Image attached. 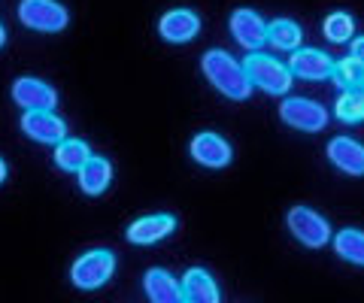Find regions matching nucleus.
<instances>
[{
  "mask_svg": "<svg viewBox=\"0 0 364 303\" xmlns=\"http://www.w3.org/2000/svg\"><path fill=\"white\" fill-rule=\"evenodd\" d=\"M352 58H355V61H361L364 64V37H355V40H352Z\"/></svg>",
  "mask_w": 364,
  "mask_h": 303,
  "instance_id": "b1692460",
  "label": "nucleus"
},
{
  "mask_svg": "<svg viewBox=\"0 0 364 303\" xmlns=\"http://www.w3.org/2000/svg\"><path fill=\"white\" fill-rule=\"evenodd\" d=\"M328 161H331L340 173H346L352 179L364 176V145L352 137H334L328 143Z\"/></svg>",
  "mask_w": 364,
  "mask_h": 303,
  "instance_id": "4468645a",
  "label": "nucleus"
},
{
  "mask_svg": "<svg viewBox=\"0 0 364 303\" xmlns=\"http://www.w3.org/2000/svg\"><path fill=\"white\" fill-rule=\"evenodd\" d=\"M334 82L343 88H364V64L346 55L343 61H334Z\"/></svg>",
  "mask_w": 364,
  "mask_h": 303,
  "instance_id": "4be33fe9",
  "label": "nucleus"
},
{
  "mask_svg": "<svg viewBox=\"0 0 364 303\" xmlns=\"http://www.w3.org/2000/svg\"><path fill=\"white\" fill-rule=\"evenodd\" d=\"M6 173H9V170H6V161L0 158V182H4V179H6Z\"/></svg>",
  "mask_w": 364,
  "mask_h": 303,
  "instance_id": "393cba45",
  "label": "nucleus"
},
{
  "mask_svg": "<svg viewBox=\"0 0 364 303\" xmlns=\"http://www.w3.org/2000/svg\"><path fill=\"white\" fill-rule=\"evenodd\" d=\"M286 224H289L291 237L301 246H306V249H325L328 240L334 237L328 219L310 206H291L289 216H286Z\"/></svg>",
  "mask_w": 364,
  "mask_h": 303,
  "instance_id": "20e7f679",
  "label": "nucleus"
},
{
  "mask_svg": "<svg viewBox=\"0 0 364 303\" xmlns=\"http://www.w3.org/2000/svg\"><path fill=\"white\" fill-rule=\"evenodd\" d=\"M322 33L331 43H349L352 33H355V21H352V16H346V13H331L322 21Z\"/></svg>",
  "mask_w": 364,
  "mask_h": 303,
  "instance_id": "5701e85b",
  "label": "nucleus"
},
{
  "mask_svg": "<svg viewBox=\"0 0 364 303\" xmlns=\"http://www.w3.org/2000/svg\"><path fill=\"white\" fill-rule=\"evenodd\" d=\"M52 158H55V167H61L64 173H76L79 167L91 158V149H88L85 140H70L67 137V140H61L58 145H55Z\"/></svg>",
  "mask_w": 364,
  "mask_h": 303,
  "instance_id": "6ab92c4d",
  "label": "nucleus"
},
{
  "mask_svg": "<svg viewBox=\"0 0 364 303\" xmlns=\"http://www.w3.org/2000/svg\"><path fill=\"white\" fill-rule=\"evenodd\" d=\"M286 67H289L291 76H298V79L322 82V79H331L334 58L331 55H325L322 49H294Z\"/></svg>",
  "mask_w": 364,
  "mask_h": 303,
  "instance_id": "9d476101",
  "label": "nucleus"
},
{
  "mask_svg": "<svg viewBox=\"0 0 364 303\" xmlns=\"http://www.w3.org/2000/svg\"><path fill=\"white\" fill-rule=\"evenodd\" d=\"M112 273H116V255L109 249H91L85 255H79L70 267V282L79 291H97L104 288Z\"/></svg>",
  "mask_w": 364,
  "mask_h": 303,
  "instance_id": "7ed1b4c3",
  "label": "nucleus"
},
{
  "mask_svg": "<svg viewBox=\"0 0 364 303\" xmlns=\"http://www.w3.org/2000/svg\"><path fill=\"white\" fill-rule=\"evenodd\" d=\"M331 243H334V252L343 258V261L355 264V267H364V231L343 228V231L334 233Z\"/></svg>",
  "mask_w": 364,
  "mask_h": 303,
  "instance_id": "aec40b11",
  "label": "nucleus"
},
{
  "mask_svg": "<svg viewBox=\"0 0 364 303\" xmlns=\"http://www.w3.org/2000/svg\"><path fill=\"white\" fill-rule=\"evenodd\" d=\"M200 70H203V76L210 79V85L215 88V92L225 94L228 100H237V104H243V100H249V94H252V82L246 79L243 64H237L225 49L203 52Z\"/></svg>",
  "mask_w": 364,
  "mask_h": 303,
  "instance_id": "f257e3e1",
  "label": "nucleus"
},
{
  "mask_svg": "<svg viewBox=\"0 0 364 303\" xmlns=\"http://www.w3.org/2000/svg\"><path fill=\"white\" fill-rule=\"evenodd\" d=\"M13 104L21 106V109H55V104H58V92L49 85L37 79V76H18V79L13 82Z\"/></svg>",
  "mask_w": 364,
  "mask_h": 303,
  "instance_id": "1a4fd4ad",
  "label": "nucleus"
},
{
  "mask_svg": "<svg viewBox=\"0 0 364 303\" xmlns=\"http://www.w3.org/2000/svg\"><path fill=\"white\" fill-rule=\"evenodd\" d=\"M158 33H161V40H167V43H191L200 33V16L186 6L167 9V13L158 18Z\"/></svg>",
  "mask_w": 364,
  "mask_h": 303,
  "instance_id": "ddd939ff",
  "label": "nucleus"
},
{
  "mask_svg": "<svg viewBox=\"0 0 364 303\" xmlns=\"http://www.w3.org/2000/svg\"><path fill=\"white\" fill-rule=\"evenodd\" d=\"M21 133L33 143L43 145H58L61 140H67V125L61 116H55L52 109H28L18 121Z\"/></svg>",
  "mask_w": 364,
  "mask_h": 303,
  "instance_id": "0eeeda50",
  "label": "nucleus"
},
{
  "mask_svg": "<svg viewBox=\"0 0 364 303\" xmlns=\"http://www.w3.org/2000/svg\"><path fill=\"white\" fill-rule=\"evenodd\" d=\"M76 176H79V188H82V194L100 197L109 188V182H112V164L107 158L91 155V158L76 170Z\"/></svg>",
  "mask_w": 364,
  "mask_h": 303,
  "instance_id": "f3484780",
  "label": "nucleus"
},
{
  "mask_svg": "<svg viewBox=\"0 0 364 303\" xmlns=\"http://www.w3.org/2000/svg\"><path fill=\"white\" fill-rule=\"evenodd\" d=\"M228 25H231V37L237 40V46L246 52H258L267 43V21L255 9H249V6L234 9Z\"/></svg>",
  "mask_w": 364,
  "mask_h": 303,
  "instance_id": "6e6552de",
  "label": "nucleus"
},
{
  "mask_svg": "<svg viewBox=\"0 0 364 303\" xmlns=\"http://www.w3.org/2000/svg\"><path fill=\"white\" fill-rule=\"evenodd\" d=\"M143 291H146V297H149L152 303H186V297H182V285L167 270H161V267L146 270Z\"/></svg>",
  "mask_w": 364,
  "mask_h": 303,
  "instance_id": "dca6fc26",
  "label": "nucleus"
},
{
  "mask_svg": "<svg viewBox=\"0 0 364 303\" xmlns=\"http://www.w3.org/2000/svg\"><path fill=\"white\" fill-rule=\"evenodd\" d=\"M334 116L346 125H355L364 119V88H346L334 104Z\"/></svg>",
  "mask_w": 364,
  "mask_h": 303,
  "instance_id": "412c9836",
  "label": "nucleus"
},
{
  "mask_svg": "<svg viewBox=\"0 0 364 303\" xmlns=\"http://www.w3.org/2000/svg\"><path fill=\"white\" fill-rule=\"evenodd\" d=\"M301 37H304V31H301L298 21H291V18H273L267 25V43L277 52L301 49Z\"/></svg>",
  "mask_w": 364,
  "mask_h": 303,
  "instance_id": "a211bd4d",
  "label": "nucleus"
},
{
  "mask_svg": "<svg viewBox=\"0 0 364 303\" xmlns=\"http://www.w3.org/2000/svg\"><path fill=\"white\" fill-rule=\"evenodd\" d=\"M279 119H282V125H289L294 131L318 133L328 125V109L310 97H286L279 104Z\"/></svg>",
  "mask_w": 364,
  "mask_h": 303,
  "instance_id": "423d86ee",
  "label": "nucleus"
},
{
  "mask_svg": "<svg viewBox=\"0 0 364 303\" xmlns=\"http://www.w3.org/2000/svg\"><path fill=\"white\" fill-rule=\"evenodd\" d=\"M176 231V216H170V212H158V216H143L128 224V243L134 246H155L167 240L170 233Z\"/></svg>",
  "mask_w": 364,
  "mask_h": 303,
  "instance_id": "f8f14e48",
  "label": "nucleus"
},
{
  "mask_svg": "<svg viewBox=\"0 0 364 303\" xmlns=\"http://www.w3.org/2000/svg\"><path fill=\"white\" fill-rule=\"evenodd\" d=\"M6 46V31H4V25H0V49Z\"/></svg>",
  "mask_w": 364,
  "mask_h": 303,
  "instance_id": "a878e982",
  "label": "nucleus"
},
{
  "mask_svg": "<svg viewBox=\"0 0 364 303\" xmlns=\"http://www.w3.org/2000/svg\"><path fill=\"white\" fill-rule=\"evenodd\" d=\"M243 70H246V79L252 82V88H261L264 94H273V97L289 94V88L294 82L289 67L279 58H273V55H261V52L246 55Z\"/></svg>",
  "mask_w": 364,
  "mask_h": 303,
  "instance_id": "f03ea898",
  "label": "nucleus"
},
{
  "mask_svg": "<svg viewBox=\"0 0 364 303\" xmlns=\"http://www.w3.org/2000/svg\"><path fill=\"white\" fill-rule=\"evenodd\" d=\"M18 21L28 31L40 33H58L70 25V13L58 0H21L18 4Z\"/></svg>",
  "mask_w": 364,
  "mask_h": 303,
  "instance_id": "39448f33",
  "label": "nucleus"
},
{
  "mask_svg": "<svg viewBox=\"0 0 364 303\" xmlns=\"http://www.w3.org/2000/svg\"><path fill=\"white\" fill-rule=\"evenodd\" d=\"M182 297H186V303H222L219 285L203 267H191L182 276Z\"/></svg>",
  "mask_w": 364,
  "mask_h": 303,
  "instance_id": "2eb2a0df",
  "label": "nucleus"
},
{
  "mask_svg": "<svg viewBox=\"0 0 364 303\" xmlns=\"http://www.w3.org/2000/svg\"><path fill=\"white\" fill-rule=\"evenodd\" d=\"M188 152L200 167H210V170H222V167H228L234 158L231 143H228L225 137H219V133H213V131L198 133V137L191 140Z\"/></svg>",
  "mask_w": 364,
  "mask_h": 303,
  "instance_id": "9b49d317",
  "label": "nucleus"
}]
</instances>
